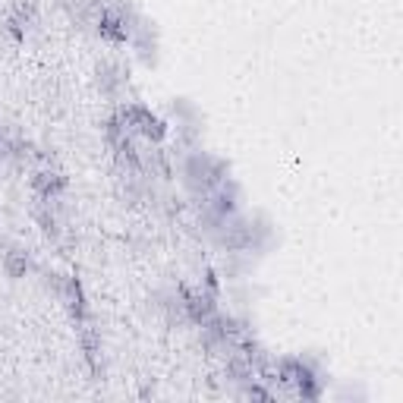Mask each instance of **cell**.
Listing matches in <instances>:
<instances>
[{
    "mask_svg": "<svg viewBox=\"0 0 403 403\" xmlns=\"http://www.w3.org/2000/svg\"><path fill=\"white\" fill-rule=\"evenodd\" d=\"M7 268H10V274H22L28 268V259H26V252H19V249H16L13 255H7Z\"/></svg>",
    "mask_w": 403,
    "mask_h": 403,
    "instance_id": "1",
    "label": "cell"
}]
</instances>
